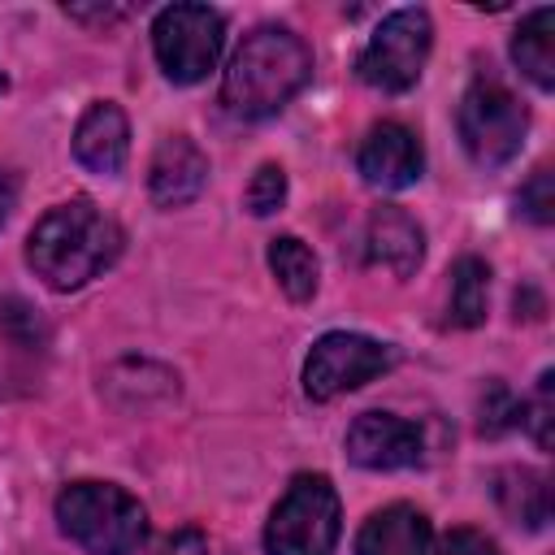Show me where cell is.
Instances as JSON below:
<instances>
[{
	"instance_id": "8fae6325",
	"label": "cell",
	"mask_w": 555,
	"mask_h": 555,
	"mask_svg": "<svg viewBox=\"0 0 555 555\" xmlns=\"http://www.w3.org/2000/svg\"><path fill=\"white\" fill-rule=\"evenodd\" d=\"M126 156H130V121H126L121 104H113V100L87 104V113L74 126V160L87 173L117 178L126 169Z\"/></svg>"
},
{
	"instance_id": "5bb4252c",
	"label": "cell",
	"mask_w": 555,
	"mask_h": 555,
	"mask_svg": "<svg viewBox=\"0 0 555 555\" xmlns=\"http://www.w3.org/2000/svg\"><path fill=\"white\" fill-rule=\"evenodd\" d=\"M364 243H369V260L390 269L395 278H412L421 256H425V230L416 225L412 212L395 208V204H382L373 208L369 217V230H364Z\"/></svg>"
},
{
	"instance_id": "7402d4cb",
	"label": "cell",
	"mask_w": 555,
	"mask_h": 555,
	"mask_svg": "<svg viewBox=\"0 0 555 555\" xmlns=\"http://www.w3.org/2000/svg\"><path fill=\"white\" fill-rule=\"evenodd\" d=\"M520 212H525L529 221H538V225H551V217H555V195H551V169H546V165L533 169L529 182L520 186Z\"/></svg>"
},
{
	"instance_id": "cb8c5ba5",
	"label": "cell",
	"mask_w": 555,
	"mask_h": 555,
	"mask_svg": "<svg viewBox=\"0 0 555 555\" xmlns=\"http://www.w3.org/2000/svg\"><path fill=\"white\" fill-rule=\"evenodd\" d=\"M156 555H208V538H204L195 525H186V529L169 533V538L156 546Z\"/></svg>"
},
{
	"instance_id": "603a6c76",
	"label": "cell",
	"mask_w": 555,
	"mask_h": 555,
	"mask_svg": "<svg viewBox=\"0 0 555 555\" xmlns=\"http://www.w3.org/2000/svg\"><path fill=\"white\" fill-rule=\"evenodd\" d=\"M438 555H499L494 538H486L481 529H451L438 546Z\"/></svg>"
},
{
	"instance_id": "9c48e42d",
	"label": "cell",
	"mask_w": 555,
	"mask_h": 555,
	"mask_svg": "<svg viewBox=\"0 0 555 555\" xmlns=\"http://www.w3.org/2000/svg\"><path fill=\"white\" fill-rule=\"evenodd\" d=\"M347 455L360 468L390 473V468H412L425 455V434L421 425L395 416V412H360L347 429Z\"/></svg>"
},
{
	"instance_id": "ba28073f",
	"label": "cell",
	"mask_w": 555,
	"mask_h": 555,
	"mask_svg": "<svg viewBox=\"0 0 555 555\" xmlns=\"http://www.w3.org/2000/svg\"><path fill=\"white\" fill-rule=\"evenodd\" d=\"M395 364L390 347L356 334V330H330L312 343L308 360H304V395L308 399H338L364 382H373L377 373H386Z\"/></svg>"
},
{
	"instance_id": "e0dca14e",
	"label": "cell",
	"mask_w": 555,
	"mask_h": 555,
	"mask_svg": "<svg viewBox=\"0 0 555 555\" xmlns=\"http://www.w3.org/2000/svg\"><path fill=\"white\" fill-rule=\"evenodd\" d=\"M269 269L278 278V286L286 291V299L295 304H308L317 295V282H321V264L312 256V247L295 234H278L269 243Z\"/></svg>"
},
{
	"instance_id": "7c38bea8",
	"label": "cell",
	"mask_w": 555,
	"mask_h": 555,
	"mask_svg": "<svg viewBox=\"0 0 555 555\" xmlns=\"http://www.w3.org/2000/svg\"><path fill=\"white\" fill-rule=\"evenodd\" d=\"M208 186V156L186 139L169 134L156 143L147 165V195L156 208H182Z\"/></svg>"
},
{
	"instance_id": "d6986e66",
	"label": "cell",
	"mask_w": 555,
	"mask_h": 555,
	"mask_svg": "<svg viewBox=\"0 0 555 555\" xmlns=\"http://www.w3.org/2000/svg\"><path fill=\"white\" fill-rule=\"evenodd\" d=\"M243 204H247L251 217L278 212V208L286 204V173H282V165H260L256 178H251L247 191H243Z\"/></svg>"
},
{
	"instance_id": "ffe728a7",
	"label": "cell",
	"mask_w": 555,
	"mask_h": 555,
	"mask_svg": "<svg viewBox=\"0 0 555 555\" xmlns=\"http://www.w3.org/2000/svg\"><path fill=\"white\" fill-rule=\"evenodd\" d=\"M512 425H520V399L503 382H490L481 395V434H503Z\"/></svg>"
},
{
	"instance_id": "ac0fdd59",
	"label": "cell",
	"mask_w": 555,
	"mask_h": 555,
	"mask_svg": "<svg viewBox=\"0 0 555 555\" xmlns=\"http://www.w3.org/2000/svg\"><path fill=\"white\" fill-rule=\"evenodd\" d=\"M486 295H490V264L481 256H460L451 269V325L460 330L481 325Z\"/></svg>"
},
{
	"instance_id": "3957f363",
	"label": "cell",
	"mask_w": 555,
	"mask_h": 555,
	"mask_svg": "<svg viewBox=\"0 0 555 555\" xmlns=\"http://www.w3.org/2000/svg\"><path fill=\"white\" fill-rule=\"evenodd\" d=\"M56 525L87 555H134L147 538L143 503L113 481H69L56 494Z\"/></svg>"
},
{
	"instance_id": "8992f818",
	"label": "cell",
	"mask_w": 555,
	"mask_h": 555,
	"mask_svg": "<svg viewBox=\"0 0 555 555\" xmlns=\"http://www.w3.org/2000/svg\"><path fill=\"white\" fill-rule=\"evenodd\" d=\"M429 48H434L429 13L425 9H395L369 35V43L356 61V74H360V82H369L377 91H390V95L412 91L425 74Z\"/></svg>"
},
{
	"instance_id": "30bf717a",
	"label": "cell",
	"mask_w": 555,
	"mask_h": 555,
	"mask_svg": "<svg viewBox=\"0 0 555 555\" xmlns=\"http://www.w3.org/2000/svg\"><path fill=\"white\" fill-rule=\"evenodd\" d=\"M356 169L369 186L377 191H403L421 178L425 169V152H421V139L403 126V121H377L369 126V134L360 139V152H356Z\"/></svg>"
},
{
	"instance_id": "52a82bcc",
	"label": "cell",
	"mask_w": 555,
	"mask_h": 555,
	"mask_svg": "<svg viewBox=\"0 0 555 555\" xmlns=\"http://www.w3.org/2000/svg\"><path fill=\"white\" fill-rule=\"evenodd\" d=\"M225 48V17L208 4H169L152 22V52L169 82H199L217 69Z\"/></svg>"
},
{
	"instance_id": "5b68a950",
	"label": "cell",
	"mask_w": 555,
	"mask_h": 555,
	"mask_svg": "<svg viewBox=\"0 0 555 555\" xmlns=\"http://www.w3.org/2000/svg\"><path fill=\"white\" fill-rule=\"evenodd\" d=\"M455 126H460V143H464V152L473 156V165L499 169V165H507V160L525 147L529 108H525L503 82L477 78V82L464 91V100H460Z\"/></svg>"
},
{
	"instance_id": "6da1fadb",
	"label": "cell",
	"mask_w": 555,
	"mask_h": 555,
	"mask_svg": "<svg viewBox=\"0 0 555 555\" xmlns=\"http://www.w3.org/2000/svg\"><path fill=\"white\" fill-rule=\"evenodd\" d=\"M117 256H121V225L91 199H69L48 208L26 238V264L52 291L87 286Z\"/></svg>"
},
{
	"instance_id": "7a4b0ae2",
	"label": "cell",
	"mask_w": 555,
	"mask_h": 555,
	"mask_svg": "<svg viewBox=\"0 0 555 555\" xmlns=\"http://www.w3.org/2000/svg\"><path fill=\"white\" fill-rule=\"evenodd\" d=\"M312 78V48L286 26H256L221 78V104L234 117L260 121L282 113Z\"/></svg>"
},
{
	"instance_id": "2e32d148",
	"label": "cell",
	"mask_w": 555,
	"mask_h": 555,
	"mask_svg": "<svg viewBox=\"0 0 555 555\" xmlns=\"http://www.w3.org/2000/svg\"><path fill=\"white\" fill-rule=\"evenodd\" d=\"M494 499L525 529H542L551 520V486L533 468H503L494 477Z\"/></svg>"
},
{
	"instance_id": "44dd1931",
	"label": "cell",
	"mask_w": 555,
	"mask_h": 555,
	"mask_svg": "<svg viewBox=\"0 0 555 555\" xmlns=\"http://www.w3.org/2000/svg\"><path fill=\"white\" fill-rule=\"evenodd\" d=\"M551 382H555V373L546 369L542 377H538V390H533V399H520V425L533 434V442L546 451L551 447Z\"/></svg>"
},
{
	"instance_id": "4fadbf2b",
	"label": "cell",
	"mask_w": 555,
	"mask_h": 555,
	"mask_svg": "<svg viewBox=\"0 0 555 555\" xmlns=\"http://www.w3.org/2000/svg\"><path fill=\"white\" fill-rule=\"evenodd\" d=\"M429 542H434L429 516L412 503H390L360 525L356 555H429Z\"/></svg>"
},
{
	"instance_id": "9a60e30c",
	"label": "cell",
	"mask_w": 555,
	"mask_h": 555,
	"mask_svg": "<svg viewBox=\"0 0 555 555\" xmlns=\"http://www.w3.org/2000/svg\"><path fill=\"white\" fill-rule=\"evenodd\" d=\"M512 61L520 65V74L538 87L551 91L555 87V13L542 4L533 13H525V22L512 35Z\"/></svg>"
},
{
	"instance_id": "277c9868",
	"label": "cell",
	"mask_w": 555,
	"mask_h": 555,
	"mask_svg": "<svg viewBox=\"0 0 555 555\" xmlns=\"http://www.w3.org/2000/svg\"><path fill=\"white\" fill-rule=\"evenodd\" d=\"M343 533V503L325 473H299L264 525L269 555H334Z\"/></svg>"
},
{
	"instance_id": "d4e9b609",
	"label": "cell",
	"mask_w": 555,
	"mask_h": 555,
	"mask_svg": "<svg viewBox=\"0 0 555 555\" xmlns=\"http://www.w3.org/2000/svg\"><path fill=\"white\" fill-rule=\"evenodd\" d=\"M13 208H17V178L0 165V225L9 221V212H13Z\"/></svg>"
}]
</instances>
